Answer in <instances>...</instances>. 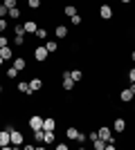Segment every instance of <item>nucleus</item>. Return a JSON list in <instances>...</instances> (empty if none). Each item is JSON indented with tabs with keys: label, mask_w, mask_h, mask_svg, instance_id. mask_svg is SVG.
<instances>
[{
	"label": "nucleus",
	"mask_w": 135,
	"mask_h": 150,
	"mask_svg": "<svg viewBox=\"0 0 135 150\" xmlns=\"http://www.w3.org/2000/svg\"><path fill=\"white\" fill-rule=\"evenodd\" d=\"M97 134H99V139H104V141H110V139H113V130H110L108 125H101V128L97 130Z\"/></svg>",
	"instance_id": "20e7f679"
},
{
	"label": "nucleus",
	"mask_w": 135,
	"mask_h": 150,
	"mask_svg": "<svg viewBox=\"0 0 135 150\" xmlns=\"http://www.w3.org/2000/svg\"><path fill=\"white\" fill-rule=\"evenodd\" d=\"M45 47H47V52L52 54V52L59 50V43H56V40H45Z\"/></svg>",
	"instance_id": "6ab92c4d"
},
{
	"label": "nucleus",
	"mask_w": 135,
	"mask_h": 150,
	"mask_svg": "<svg viewBox=\"0 0 135 150\" xmlns=\"http://www.w3.org/2000/svg\"><path fill=\"white\" fill-rule=\"evenodd\" d=\"M7 16H9V18H20V9L18 7H11V9L7 11Z\"/></svg>",
	"instance_id": "4be33fe9"
},
{
	"label": "nucleus",
	"mask_w": 135,
	"mask_h": 150,
	"mask_svg": "<svg viewBox=\"0 0 135 150\" xmlns=\"http://www.w3.org/2000/svg\"><path fill=\"white\" fill-rule=\"evenodd\" d=\"M54 34H56V38H68V27L65 25H56Z\"/></svg>",
	"instance_id": "ddd939ff"
},
{
	"label": "nucleus",
	"mask_w": 135,
	"mask_h": 150,
	"mask_svg": "<svg viewBox=\"0 0 135 150\" xmlns=\"http://www.w3.org/2000/svg\"><path fill=\"white\" fill-rule=\"evenodd\" d=\"M54 128H56V121L52 119V117L43 119V130H54Z\"/></svg>",
	"instance_id": "2eb2a0df"
},
{
	"label": "nucleus",
	"mask_w": 135,
	"mask_h": 150,
	"mask_svg": "<svg viewBox=\"0 0 135 150\" xmlns=\"http://www.w3.org/2000/svg\"><path fill=\"white\" fill-rule=\"evenodd\" d=\"M92 144H95V150H104L106 148V141H104V139H95Z\"/></svg>",
	"instance_id": "5701e85b"
},
{
	"label": "nucleus",
	"mask_w": 135,
	"mask_h": 150,
	"mask_svg": "<svg viewBox=\"0 0 135 150\" xmlns=\"http://www.w3.org/2000/svg\"><path fill=\"white\" fill-rule=\"evenodd\" d=\"M0 65H2V56H0Z\"/></svg>",
	"instance_id": "79ce46f5"
},
{
	"label": "nucleus",
	"mask_w": 135,
	"mask_h": 150,
	"mask_svg": "<svg viewBox=\"0 0 135 150\" xmlns=\"http://www.w3.org/2000/svg\"><path fill=\"white\" fill-rule=\"evenodd\" d=\"M43 144H54V130H45Z\"/></svg>",
	"instance_id": "a211bd4d"
},
{
	"label": "nucleus",
	"mask_w": 135,
	"mask_h": 150,
	"mask_svg": "<svg viewBox=\"0 0 135 150\" xmlns=\"http://www.w3.org/2000/svg\"><path fill=\"white\" fill-rule=\"evenodd\" d=\"M7 11H9V9H7V7L2 5V2H0V18H5V16H7Z\"/></svg>",
	"instance_id": "7c9ffc66"
},
{
	"label": "nucleus",
	"mask_w": 135,
	"mask_h": 150,
	"mask_svg": "<svg viewBox=\"0 0 135 150\" xmlns=\"http://www.w3.org/2000/svg\"><path fill=\"white\" fill-rule=\"evenodd\" d=\"M2 5H5L7 9H11V7H16V0H2Z\"/></svg>",
	"instance_id": "c756f323"
},
{
	"label": "nucleus",
	"mask_w": 135,
	"mask_h": 150,
	"mask_svg": "<svg viewBox=\"0 0 135 150\" xmlns=\"http://www.w3.org/2000/svg\"><path fill=\"white\" fill-rule=\"evenodd\" d=\"M131 58H133V61H135V52H131Z\"/></svg>",
	"instance_id": "a19ab883"
},
{
	"label": "nucleus",
	"mask_w": 135,
	"mask_h": 150,
	"mask_svg": "<svg viewBox=\"0 0 135 150\" xmlns=\"http://www.w3.org/2000/svg\"><path fill=\"white\" fill-rule=\"evenodd\" d=\"M27 5H29V9H39V7H41V0H27Z\"/></svg>",
	"instance_id": "a878e982"
},
{
	"label": "nucleus",
	"mask_w": 135,
	"mask_h": 150,
	"mask_svg": "<svg viewBox=\"0 0 135 150\" xmlns=\"http://www.w3.org/2000/svg\"><path fill=\"white\" fill-rule=\"evenodd\" d=\"M70 76L74 79V83H77V81H81V79H84V72H81V69H72Z\"/></svg>",
	"instance_id": "412c9836"
},
{
	"label": "nucleus",
	"mask_w": 135,
	"mask_h": 150,
	"mask_svg": "<svg viewBox=\"0 0 135 150\" xmlns=\"http://www.w3.org/2000/svg\"><path fill=\"white\" fill-rule=\"evenodd\" d=\"M47 56H50V52H47V47H45V45H41V47H36V50H34V58H36V61L43 63Z\"/></svg>",
	"instance_id": "7ed1b4c3"
},
{
	"label": "nucleus",
	"mask_w": 135,
	"mask_h": 150,
	"mask_svg": "<svg viewBox=\"0 0 135 150\" xmlns=\"http://www.w3.org/2000/svg\"><path fill=\"white\" fill-rule=\"evenodd\" d=\"M133 38H135V36H133Z\"/></svg>",
	"instance_id": "c03bdc74"
},
{
	"label": "nucleus",
	"mask_w": 135,
	"mask_h": 150,
	"mask_svg": "<svg viewBox=\"0 0 135 150\" xmlns=\"http://www.w3.org/2000/svg\"><path fill=\"white\" fill-rule=\"evenodd\" d=\"M23 27H25V34H36V29H39V25H36L34 20H27Z\"/></svg>",
	"instance_id": "9d476101"
},
{
	"label": "nucleus",
	"mask_w": 135,
	"mask_h": 150,
	"mask_svg": "<svg viewBox=\"0 0 135 150\" xmlns=\"http://www.w3.org/2000/svg\"><path fill=\"white\" fill-rule=\"evenodd\" d=\"M113 130H115V132H124V130H126V121H124V119H115Z\"/></svg>",
	"instance_id": "f8f14e48"
},
{
	"label": "nucleus",
	"mask_w": 135,
	"mask_h": 150,
	"mask_svg": "<svg viewBox=\"0 0 135 150\" xmlns=\"http://www.w3.org/2000/svg\"><path fill=\"white\" fill-rule=\"evenodd\" d=\"M119 2H124V5H129V2H131V0H119Z\"/></svg>",
	"instance_id": "ea45409f"
},
{
	"label": "nucleus",
	"mask_w": 135,
	"mask_h": 150,
	"mask_svg": "<svg viewBox=\"0 0 135 150\" xmlns=\"http://www.w3.org/2000/svg\"><path fill=\"white\" fill-rule=\"evenodd\" d=\"M56 150H68V144H56Z\"/></svg>",
	"instance_id": "4c0bfd02"
},
{
	"label": "nucleus",
	"mask_w": 135,
	"mask_h": 150,
	"mask_svg": "<svg viewBox=\"0 0 135 150\" xmlns=\"http://www.w3.org/2000/svg\"><path fill=\"white\" fill-rule=\"evenodd\" d=\"M14 31H16V36H25V27H23V25H16Z\"/></svg>",
	"instance_id": "bb28decb"
},
{
	"label": "nucleus",
	"mask_w": 135,
	"mask_h": 150,
	"mask_svg": "<svg viewBox=\"0 0 135 150\" xmlns=\"http://www.w3.org/2000/svg\"><path fill=\"white\" fill-rule=\"evenodd\" d=\"M23 141H25L23 132H20V130H14V128H11V146H14V148H18V146H23Z\"/></svg>",
	"instance_id": "f03ea898"
},
{
	"label": "nucleus",
	"mask_w": 135,
	"mask_h": 150,
	"mask_svg": "<svg viewBox=\"0 0 135 150\" xmlns=\"http://www.w3.org/2000/svg\"><path fill=\"white\" fill-rule=\"evenodd\" d=\"M72 25H81V20H84V18H81V16H79V13H74V16H72Z\"/></svg>",
	"instance_id": "c85d7f7f"
},
{
	"label": "nucleus",
	"mask_w": 135,
	"mask_h": 150,
	"mask_svg": "<svg viewBox=\"0 0 135 150\" xmlns=\"http://www.w3.org/2000/svg\"><path fill=\"white\" fill-rule=\"evenodd\" d=\"M23 43H25V38H23V36H14V45H23Z\"/></svg>",
	"instance_id": "2f4dec72"
},
{
	"label": "nucleus",
	"mask_w": 135,
	"mask_h": 150,
	"mask_svg": "<svg viewBox=\"0 0 135 150\" xmlns=\"http://www.w3.org/2000/svg\"><path fill=\"white\" fill-rule=\"evenodd\" d=\"M0 56H2V61H9V58L14 56L11 47H9V45H7V47H0Z\"/></svg>",
	"instance_id": "9b49d317"
},
{
	"label": "nucleus",
	"mask_w": 135,
	"mask_h": 150,
	"mask_svg": "<svg viewBox=\"0 0 135 150\" xmlns=\"http://www.w3.org/2000/svg\"><path fill=\"white\" fill-rule=\"evenodd\" d=\"M18 92H23V94H32V90H29V83H27V81H20V83H18Z\"/></svg>",
	"instance_id": "f3484780"
},
{
	"label": "nucleus",
	"mask_w": 135,
	"mask_h": 150,
	"mask_svg": "<svg viewBox=\"0 0 135 150\" xmlns=\"http://www.w3.org/2000/svg\"><path fill=\"white\" fill-rule=\"evenodd\" d=\"M129 90H131V92H133V94H135V83H133V85H131V88H129Z\"/></svg>",
	"instance_id": "58836bf2"
},
{
	"label": "nucleus",
	"mask_w": 135,
	"mask_h": 150,
	"mask_svg": "<svg viewBox=\"0 0 135 150\" xmlns=\"http://www.w3.org/2000/svg\"><path fill=\"white\" fill-rule=\"evenodd\" d=\"M74 88V79L70 76V72H63V90H72Z\"/></svg>",
	"instance_id": "0eeeda50"
},
{
	"label": "nucleus",
	"mask_w": 135,
	"mask_h": 150,
	"mask_svg": "<svg viewBox=\"0 0 135 150\" xmlns=\"http://www.w3.org/2000/svg\"><path fill=\"white\" fill-rule=\"evenodd\" d=\"M29 128L34 130H41L43 128V117H39V114H34V117H29Z\"/></svg>",
	"instance_id": "39448f33"
},
{
	"label": "nucleus",
	"mask_w": 135,
	"mask_h": 150,
	"mask_svg": "<svg viewBox=\"0 0 135 150\" xmlns=\"http://www.w3.org/2000/svg\"><path fill=\"white\" fill-rule=\"evenodd\" d=\"M133 96H135V94L131 92V90H122V92H119V99H122V103H131V101H133Z\"/></svg>",
	"instance_id": "6e6552de"
},
{
	"label": "nucleus",
	"mask_w": 135,
	"mask_h": 150,
	"mask_svg": "<svg viewBox=\"0 0 135 150\" xmlns=\"http://www.w3.org/2000/svg\"><path fill=\"white\" fill-rule=\"evenodd\" d=\"M7 45H9V43H7V38H5V36H0V47H7Z\"/></svg>",
	"instance_id": "e433bc0d"
},
{
	"label": "nucleus",
	"mask_w": 135,
	"mask_h": 150,
	"mask_svg": "<svg viewBox=\"0 0 135 150\" xmlns=\"http://www.w3.org/2000/svg\"><path fill=\"white\" fill-rule=\"evenodd\" d=\"M99 16H101L104 20H110V18H113V7H110V5H101V7H99Z\"/></svg>",
	"instance_id": "423d86ee"
},
{
	"label": "nucleus",
	"mask_w": 135,
	"mask_h": 150,
	"mask_svg": "<svg viewBox=\"0 0 135 150\" xmlns=\"http://www.w3.org/2000/svg\"><path fill=\"white\" fill-rule=\"evenodd\" d=\"M41 88H43V81H41V79H32V81H29V90H32V92H39Z\"/></svg>",
	"instance_id": "4468645a"
},
{
	"label": "nucleus",
	"mask_w": 135,
	"mask_h": 150,
	"mask_svg": "<svg viewBox=\"0 0 135 150\" xmlns=\"http://www.w3.org/2000/svg\"><path fill=\"white\" fill-rule=\"evenodd\" d=\"M0 92H2V88H0Z\"/></svg>",
	"instance_id": "37998d69"
},
{
	"label": "nucleus",
	"mask_w": 135,
	"mask_h": 150,
	"mask_svg": "<svg viewBox=\"0 0 135 150\" xmlns=\"http://www.w3.org/2000/svg\"><path fill=\"white\" fill-rule=\"evenodd\" d=\"M63 13H65V16H70V18H72V16H74V13H77V7H74V5H65Z\"/></svg>",
	"instance_id": "aec40b11"
},
{
	"label": "nucleus",
	"mask_w": 135,
	"mask_h": 150,
	"mask_svg": "<svg viewBox=\"0 0 135 150\" xmlns=\"http://www.w3.org/2000/svg\"><path fill=\"white\" fill-rule=\"evenodd\" d=\"M11 128L14 125H5V130H0V148L11 146Z\"/></svg>",
	"instance_id": "f257e3e1"
},
{
	"label": "nucleus",
	"mask_w": 135,
	"mask_h": 150,
	"mask_svg": "<svg viewBox=\"0 0 135 150\" xmlns=\"http://www.w3.org/2000/svg\"><path fill=\"white\" fill-rule=\"evenodd\" d=\"M74 141H79V144H84V141H86V134H84V132H79V134H77V139H74Z\"/></svg>",
	"instance_id": "473e14b6"
},
{
	"label": "nucleus",
	"mask_w": 135,
	"mask_h": 150,
	"mask_svg": "<svg viewBox=\"0 0 135 150\" xmlns=\"http://www.w3.org/2000/svg\"><path fill=\"white\" fill-rule=\"evenodd\" d=\"M7 76H9V79H14V76H18V69H16V67L11 65V67L7 69Z\"/></svg>",
	"instance_id": "cd10ccee"
},
{
	"label": "nucleus",
	"mask_w": 135,
	"mask_h": 150,
	"mask_svg": "<svg viewBox=\"0 0 135 150\" xmlns=\"http://www.w3.org/2000/svg\"><path fill=\"white\" fill-rule=\"evenodd\" d=\"M36 36H39L41 40H45V38H47V31H45L43 27H39V29H36Z\"/></svg>",
	"instance_id": "393cba45"
},
{
	"label": "nucleus",
	"mask_w": 135,
	"mask_h": 150,
	"mask_svg": "<svg viewBox=\"0 0 135 150\" xmlns=\"http://www.w3.org/2000/svg\"><path fill=\"white\" fill-rule=\"evenodd\" d=\"M43 137H45L43 128H41V130H34V139H36V141H43Z\"/></svg>",
	"instance_id": "b1692460"
},
{
	"label": "nucleus",
	"mask_w": 135,
	"mask_h": 150,
	"mask_svg": "<svg viewBox=\"0 0 135 150\" xmlns=\"http://www.w3.org/2000/svg\"><path fill=\"white\" fill-rule=\"evenodd\" d=\"M77 134H79L77 128H74V125H68V130H65V137H68V139H77Z\"/></svg>",
	"instance_id": "dca6fc26"
},
{
	"label": "nucleus",
	"mask_w": 135,
	"mask_h": 150,
	"mask_svg": "<svg viewBox=\"0 0 135 150\" xmlns=\"http://www.w3.org/2000/svg\"><path fill=\"white\" fill-rule=\"evenodd\" d=\"M5 29H7V20L0 18V31H5Z\"/></svg>",
	"instance_id": "f704fd0d"
},
{
	"label": "nucleus",
	"mask_w": 135,
	"mask_h": 150,
	"mask_svg": "<svg viewBox=\"0 0 135 150\" xmlns=\"http://www.w3.org/2000/svg\"><path fill=\"white\" fill-rule=\"evenodd\" d=\"M14 67L18 69V72H23V69L27 67V61H25V58H23V56H18V58H14Z\"/></svg>",
	"instance_id": "1a4fd4ad"
},
{
	"label": "nucleus",
	"mask_w": 135,
	"mask_h": 150,
	"mask_svg": "<svg viewBox=\"0 0 135 150\" xmlns=\"http://www.w3.org/2000/svg\"><path fill=\"white\" fill-rule=\"evenodd\" d=\"M129 79H131V83H135V67L129 69Z\"/></svg>",
	"instance_id": "72a5a7b5"
},
{
	"label": "nucleus",
	"mask_w": 135,
	"mask_h": 150,
	"mask_svg": "<svg viewBox=\"0 0 135 150\" xmlns=\"http://www.w3.org/2000/svg\"><path fill=\"white\" fill-rule=\"evenodd\" d=\"M88 139H90V141H95V139H99V134H97V132H90Z\"/></svg>",
	"instance_id": "c9c22d12"
}]
</instances>
